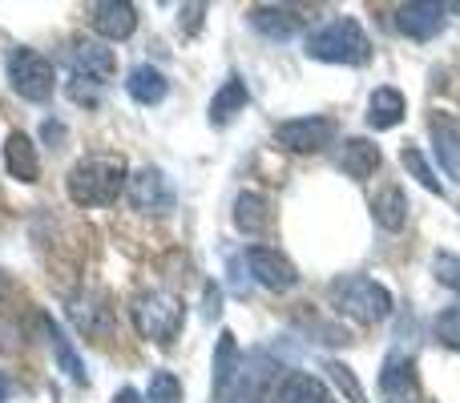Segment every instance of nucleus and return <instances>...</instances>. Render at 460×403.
<instances>
[{"instance_id": "f257e3e1", "label": "nucleus", "mask_w": 460, "mask_h": 403, "mask_svg": "<svg viewBox=\"0 0 460 403\" xmlns=\"http://www.w3.org/2000/svg\"><path fill=\"white\" fill-rule=\"evenodd\" d=\"M129 186V170L121 153H89L65 178V190H69L73 206H113L126 194Z\"/></svg>"}, {"instance_id": "f03ea898", "label": "nucleus", "mask_w": 460, "mask_h": 403, "mask_svg": "<svg viewBox=\"0 0 460 403\" xmlns=\"http://www.w3.org/2000/svg\"><path fill=\"white\" fill-rule=\"evenodd\" d=\"M303 53L323 65H367L372 40H367L364 24H359L356 16H335V21L319 24L315 32H307Z\"/></svg>"}, {"instance_id": "7ed1b4c3", "label": "nucleus", "mask_w": 460, "mask_h": 403, "mask_svg": "<svg viewBox=\"0 0 460 403\" xmlns=\"http://www.w3.org/2000/svg\"><path fill=\"white\" fill-rule=\"evenodd\" d=\"M327 299L340 315L356 319V323H384L392 315V291L367 275H343L327 286Z\"/></svg>"}, {"instance_id": "20e7f679", "label": "nucleus", "mask_w": 460, "mask_h": 403, "mask_svg": "<svg viewBox=\"0 0 460 403\" xmlns=\"http://www.w3.org/2000/svg\"><path fill=\"white\" fill-rule=\"evenodd\" d=\"M129 319H134L142 339L166 347L186 327V307H182V299H174V294H166V291H146L129 302Z\"/></svg>"}, {"instance_id": "39448f33", "label": "nucleus", "mask_w": 460, "mask_h": 403, "mask_svg": "<svg viewBox=\"0 0 460 403\" xmlns=\"http://www.w3.org/2000/svg\"><path fill=\"white\" fill-rule=\"evenodd\" d=\"M8 81H13L16 93L32 105L49 101L53 89H57L53 61L40 57V53H32V48H13V53H8Z\"/></svg>"}, {"instance_id": "423d86ee", "label": "nucleus", "mask_w": 460, "mask_h": 403, "mask_svg": "<svg viewBox=\"0 0 460 403\" xmlns=\"http://www.w3.org/2000/svg\"><path fill=\"white\" fill-rule=\"evenodd\" d=\"M275 137L291 153H323L327 145H335L340 129H335L332 118H291V121H279Z\"/></svg>"}, {"instance_id": "0eeeda50", "label": "nucleus", "mask_w": 460, "mask_h": 403, "mask_svg": "<svg viewBox=\"0 0 460 403\" xmlns=\"http://www.w3.org/2000/svg\"><path fill=\"white\" fill-rule=\"evenodd\" d=\"M243 380H246V364H243V355H238V339H234V331H223L218 335V347H215V383H210L215 403L243 399Z\"/></svg>"}, {"instance_id": "6e6552de", "label": "nucleus", "mask_w": 460, "mask_h": 403, "mask_svg": "<svg viewBox=\"0 0 460 403\" xmlns=\"http://www.w3.org/2000/svg\"><path fill=\"white\" fill-rule=\"evenodd\" d=\"M126 198L142 214H170L174 210V186H170V178L158 166H142L129 174Z\"/></svg>"}, {"instance_id": "1a4fd4ad", "label": "nucleus", "mask_w": 460, "mask_h": 403, "mask_svg": "<svg viewBox=\"0 0 460 403\" xmlns=\"http://www.w3.org/2000/svg\"><path fill=\"white\" fill-rule=\"evenodd\" d=\"M380 396L384 403H416L420 396V375H416V359L404 351H388L380 367Z\"/></svg>"}, {"instance_id": "9d476101", "label": "nucleus", "mask_w": 460, "mask_h": 403, "mask_svg": "<svg viewBox=\"0 0 460 403\" xmlns=\"http://www.w3.org/2000/svg\"><path fill=\"white\" fill-rule=\"evenodd\" d=\"M246 267H251L254 283L267 286V291H275V294L291 291V286L299 283V270H295V262L283 258L279 250H270V246H246Z\"/></svg>"}, {"instance_id": "9b49d317", "label": "nucleus", "mask_w": 460, "mask_h": 403, "mask_svg": "<svg viewBox=\"0 0 460 403\" xmlns=\"http://www.w3.org/2000/svg\"><path fill=\"white\" fill-rule=\"evenodd\" d=\"M448 24V8L437 0H408L396 8V29L412 40H432Z\"/></svg>"}, {"instance_id": "f8f14e48", "label": "nucleus", "mask_w": 460, "mask_h": 403, "mask_svg": "<svg viewBox=\"0 0 460 403\" xmlns=\"http://www.w3.org/2000/svg\"><path fill=\"white\" fill-rule=\"evenodd\" d=\"M89 24L105 40H126L137 29V8L129 0H97L89 4Z\"/></svg>"}, {"instance_id": "ddd939ff", "label": "nucleus", "mask_w": 460, "mask_h": 403, "mask_svg": "<svg viewBox=\"0 0 460 403\" xmlns=\"http://www.w3.org/2000/svg\"><path fill=\"white\" fill-rule=\"evenodd\" d=\"M429 137L440 158V170H445L453 182H460V121L448 118V113H437V118L429 121Z\"/></svg>"}, {"instance_id": "4468645a", "label": "nucleus", "mask_w": 460, "mask_h": 403, "mask_svg": "<svg viewBox=\"0 0 460 403\" xmlns=\"http://www.w3.org/2000/svg\"><path fill=\"white\" fill-rule=\"evenodd\" d=\"M246 16H251L254 29H259L262 37H270V40H291L295 32L303 29L299 8H291V4H254Z\"/></svg>"}, {"instance_id": "2eb2a0df", "label": "nucleus", "mask_w": 460, "mask_h": 403, "mask_svg": "<svg viewBox=\"0 0 460 403\" xmlns=\"http://www.w3.org/2000/svg\"><path fill=\"white\" fill-rule=\"evenodd\" d=\"M4 166H8V174L24 186H32L40 178V158H37V145H32L29 134L13 129V134L4 137Z\"/></svg>"}, {"instance_id": "dca6fc26", "label": "nucleus", "mask_w": 460, "mask_h": 403, "mask_svg": "<svg viewBox=\"0 0 460 403\" xmlns=\"http://www.w3.org/2000/svg\"><path fill=\"white\" fill-rule=\"evenodd\" d=\"M384 166V153L376 142H367V137H348L340 150V170L348 178H356V182H367V178H376V170Z\"/></svg>"}, {"instance_id": "f3484780", "label": "nucleus", "mask_w": 460, "mask_h": 403, "mask_svg": "<svg viewBox=\"0 0 460 403\" xmlns=\"http://www.w3.org/2000/svg\"><path fill=\"white\" fill-rule=\"evenodd\" d=\"M246 105H251V89H246V81L238 77V73H230L223 85H218L215 101H210V126H218V129L230 126Z\"/></svg>"}, {"instance_id": "a211bd4d", "label": "nucleus", "mask_w": 460, "mask_h": 403, "mask_svg": "<svg viewBox=\"0 0 460 403\" xmlns=\"http://www.w3.org/2000/svg\"><path fill=\"white\" fill-rule=\"evenodd\" d=\"M408 113V101L400 89L392 85H380L372 97H367V126L372 129H396Z\"/></svg>"}, {"instance_id": "6ab92c4d", "label": "nucleus", "mask_w": 460, "mask_h": 403, "mask_svg": "<svg viewBox=\"0 0 460 403\" xmlns=\"http://www.w3.org/2000/svg\"><path fill=\"white\" fill-rule=\"evenodd\" d=\"M126 93L134 97L137 105H162L170 93V81H166V73L154 69V65H137L126 77Z\"/></svg>"}, {"instance_id": "aec40b11", "label": "nucleus", "mask_w": 460, "mask_h": 403, "mask_svg": "<svg viewBox=\"0 0 460 403\" xmlns=\"http://www.w3.org/2000/svg\"><path fill=\"white\" fill-rule=\"evenodd\" d=\"M40 327H45V339H49V347H53V355H57V364H61V372L69 375L73 383H89L85 364H81L77 347H73V343H69V335L61 331V323H53V319H49V315H40Z\"/></svg>"}, {"instance_id": "412c9836", "label": "nucleus", "mask_w": 460, "mask_h": 403, "mask_svg": "<svg viewBox=\"0 0 460 403\" xmlns=\"http://www.w3.org/2000/svg\"><path fill=\"white\" fill-rule=\"evenodd\" d=\"M234 226H238V234H246V238L267 234V226H270V202L262 198V194H254V190H243L234 198Z\"/></svg>"}, {"instance_id": "4be33fe9", "label": "nucleus", "mask_w": 460, "mask_h": 403, "mask_svg": "<svg viewBox=\"0 0 460 403\" xmlns=\"http://www.w3.org/2000/svg\"><path fill=\"white\" fill-rule=\"evenodd\" d=\"M275 403H332V391L319 375L311 372H291L275 391Z\"/></svg>"}, {"instance_id": "5701e85b", "label": "nucleus", "mask_w": 460, "mask_h": 403, "mask_svg": "<svg viewBox=\"0 0 460 403\" xmlns=\"http://www.w3.org/2000/svg\"><path fill=\"white\" fill-rule=\"evenodd\" d=\"M73 65H77V73L97 77V81H110L113 69H118L113 48H105L102 40H77V45H73Z\"/></svg>"}, {"instance_id": "b1692460", "label": "nucleus", "mask_w": 460, "mask_h": 403, "mask_svg": "<svg viewBox=\"0 0 460 403\" xmlns=\"http://www.w3.org/2000/svg\"><path fill=\"white\" fill-rule=\"evenodd\" d=\"M372 218L380 230H388V234H396V230H404L408 222V198L400 186H384L380 194L372 198Z\"/></svg>"}, {"instance_id": "393cba45", "label": "nucleus", "mask_w": 460, "mask_h": 403, "mask_svg": "<svg viewBox=\"0 0 460 403\" xmlns=\"http://www.w3.org/2000/svg\"><path fill=\"white\" fill-rule=\"evenodd\" d=\"M400 166H404L408 174H412L416 182H420V186H424V190H429V194H445V186H440V178L432 174L429 158H424V153L416 150V145H404V150H400Z\"/></svg>"}, {"instance_id": "a878e982", "label": "nucleus", "mask_w": 460, "mask_h": 403, "mask_svg": "<svg viewBox=\"0 0 460 403\" xmlns=\"http://www.w3.org/2000/svg\"><path fill=\"white\" fill-rule=\"evenodd\" d=\"M146 403H182V380L166 367L150 375V388H146Z\"/></svg>"}, {"instance_id": "bb28decb", "label": "nucleus", "mask_w": 460, "mask_h": 403, "mask_svg": "<svg viewBox=\"0 0 460 403\" xmlns=\"http://www.w3.org/2000/svg\"><path fill=\"white\" fill-rule=\"evenodd\" d=\"M432 275H437L440 286H448V291L460 294V258L453 250H437V254H432Z\"/></svg>"}, {"instance_id": "cd10ccee", "label": "nucleus", "mask_w": 460, "mask_h": 403, "mask_svg": "<svg viewBox=\"0 0 460 403\" xmlns=\"http://www.w3.org/2000/svg\"><path fill=\"white\" fill-rule=\"evenodd\" d=\"M69 97L77 105H97V101H102V81L85 77V73H73V77H69Z\"/></svg>"}, {"instance_id": "c85d7f7f", "label": "nucleus", "mask_w": 460, "mask_h": 403, "mask_svg": "<svg viewBox=\"0 0 460 403\" xmlns=\"http://www.w3.org/2000/svg\"><path fill=\"white\" fill-rule=\"evenodd\" d=\"M437 339L445 343V347L460 351V307H448L437 315Z\"/></svg>"}, {"instance_id": "c756f323", "label": "nucleus", "mask_w": 460, "mask_h": 403, "mask_svg": "<svg viewBox=\"0 0 460 403\" xmlns=\"http://www.w3.org/2000/svg\"><path fill=\"white\" fill-rule=\"evenodd\" d=\"M327 372H332L335 388H340V391H348V399H351V403H364V388H359V383H356V375H351V367H343V364H335V359H327Z\"/></svg>"}, {"instance_id": "7c9ffc66", "label": "nucleus", "mask_w": 460, "mask_h": 403, "mask_svg": "<svg viewBox=\"0 0 460 403\" xmlns=\"http://www.w3.org/2000/svg\"><path fill=\"white\" fill-rule=\"evenodd\" d=\"M113 403H146L142 391H134V388H121L118 396H113Z\"/></svg>"}, {"instance_id": "2f4dec72", "label": "nucleus", "mask_w": 460, "mask_h": 403, "mask_svg": "<svg viewBox=\"0 0 460 403\" xmlns=\"http://www.w3.org/2000/svg\"><path fill=\"white\" fill-rule=\"evenodd\" d=\"M8 391H13V388H8V375L0 372V403H8Z\"/></svg>"}]
</instances>
